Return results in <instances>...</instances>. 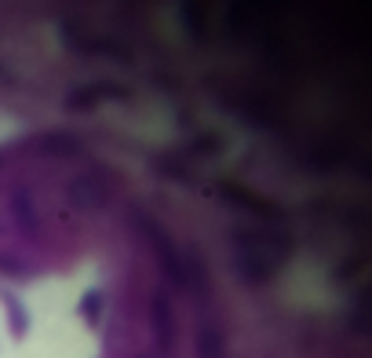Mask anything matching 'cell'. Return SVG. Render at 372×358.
Wrapping results in <instances>:
<instances>
[{
  "mask_svg": "<svg viewBox=\"0 0 372 358\" xmlns=\"http://www.w3.org/2000/svg\"><path fill=\"white\" fill-rule=\"evenodd\" d=\"M201 358H219V333L216 329H204V336H201Z\"/></svg>",
  "mask_w": 372,
  "mask_h": 358,
  "instance_id": "4",
  "label": "cell"
},
{
  "mask_svg": "<svg viewBox=\"0 0 372 358\" xmlns=\"http://www.w3.org/2000/svg\"><path fill=\"white\" fill-rule=\"evenodd\" d=\"M99 303H103L99 292H88V296H84V303H80V307H84V318L88 322H99Z\"/></svg>",
  "mask_w": 372,
  "mask_h": 358,
  "instance_id": "5",
  "label": "cell"
},
{
  "mask_svg": "<svg viewBox=\"0 0 372 358\" xmlns=\"http://www.w3.org/2000/svg\"><path fill=\"white\" fill-rule=\"evenodd\" d=\"M70 194H73V201H80V205H88V208H95L103 198H106V190H103V183L95 176H84V179H77V183L70 187Z\"/></svg>",
  "mask_w": 372,
  "mask_h": 358,
  "instance_id": "1",
  "label": "cell"
},
{
  "mask_svg": "<svg viewBox=\"0 0 372 358\" xmlns=\"http://www.w3.org/2000/svg\"><path fill=\"white\" fill-rule=\"evenodd\" d=\"M172 311H165V296L154 300V333H157V348L168 351L172 348Z\"/></svg>",
  "mask_w": 372,
  "mask_h": 358,
  "instance_id": "2",
  "label": "cell"
},
{
  "mask_svg": "<svg viewBox=\"0 0 372 358\" xmlns=\"http://www.w3.org/2000/svg\"><path fill=\"white\" fill-rule=\"evenodd\" d=\"M0 300H4V303H8V311H11V315H8V318H11V333H15V336H22V333H26V325H29V322H26V307L15 300L11 292H0Z\"/></svg>",
  "mask_w": 372,
  "mask_h": 358,
  "instance_id": "3",
  "label": "cell"
}]
</instances>
